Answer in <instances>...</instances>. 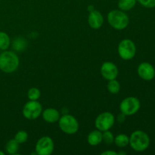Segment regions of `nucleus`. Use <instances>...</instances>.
Listing matches in <instances>:
<instances>
[{"instance_id": "nucleus-1", "label": "nucleus", "mask_w": 155, "mask_h": 155, "mask_svg": "<svg viewBox=\"0 0 155 155\" xmlns=\"http://www.w3.org/2000/svg\"><path fill=\"white\" fill-rule=\"evenodd\" d=\"M19 58L15 52L5 51L0 54V70L7 74H11L18 70Z\"/></svg>"}, {"instance_id": "nucleus-2", "label": "nucleus", "mask_w": 155, "mask_h": 155, "mask_svg": "<svg viewBox=\"0 0 155 155\" xmlns=\"http://www.w3.org/2000/svg\"><path fill=\"white\" fill-rule=\"evenodd\" d=\"M129 145L134 151L142 152L149 147L150 138L145 132L142 130H136L130 136Z\"/></svg>"}, {"instance_id": "nucleus-3", "label": "nucleus", "mask_w": 155, "mask_h": 155, "mask_svg": "<svg viewBox=\"0 0 155 155\" xmlns=\"http://www.w3.org/2000/svg\"><path fill=\"white\" fill-rule=\"evenodd\" d=\"M107 21L115 30H122L129 25L130 18L124 11L112 10L107 15Z\"/></svg>"}, {"instance_id": "nucleus-4", "label": "nucleus", "mask_w": 155, "mask_h": 155, "mask_svg": "<svg viewBox=\"0 0 155 155\" xmlns=\"http://www.w3.org/2000/svg\"><path fill=\"white\" fill-rule=\"evenodd\" d=\"M58 124L61 130L66 134H75L79 130L78 121L71 114H65L61 117L58 120Z\"/></svg>"}, {"instance_id": "nucleus-5", "label": "nucleus", "mask_w": 155, "mask_h": 155, "mask_svg": "<svg viewBox=\"0 0 155 155\" xmlns=\"http://www.w3.org/2000/svg\"><path fill=\"white\" fill-rule=\"evenodd\" d=\"M118 54L120 57L126 61L133 59L136 53V47L134 42L129 39H123L118 45Z\"/></svg>"}, {"instance_id": "nucleus-6", "label": "nucleus", "mask_w": 155, "mask_h": 155, "mask_svg": "<svg viewBox=\"0 0 155 155\" xmlns=\"http://www.w3.org/2000/svg\"><path fill=\"white\" fill-rule=\"evenodd\" d=\"M141 107L140 101L136 97H127L120 103V109L121 113L126 116H132L137 113Z\"/></svg>"}, {"instance_id": "nucleus-7", "label": "nucleus", "mask_w": 155, "mask_h": 155, "mask_svg": "<svg viewBox=\"0 0 155 155\" xmlns=\"http://www.w3.org/2000/svg\"><path fill=\"white\" fill-rule=\"evenodd\" d=\"M115 123V117L110 112H103L96 117L95 121L97 130L101 132L109 130Z\"/></svg>"}, {"instance_id": "nucleus-8", "label": "nucleus", "mask_w": 155, "mask_h": 155, "mask_svg": "<svg viewBox=\"0 0 155 155\" xmlns=\"http://www.w3.org/2000/svg\"><path fill=\"white\" fill-rule=\"evenodd\" d=\"M42 112V104L37 101H30L23 107V115L28 120L37 119Z\"/></svg>"}, {"instance_id": "nucleus-9", "label": "nucleus", "mask_w": 155, "mask_h": 155, "mask_svg": "<svg viewBox=\"0 0 155 155\" xmlns=\"http://www.w3.org/2000/svg\"><path fill=\"white\" fill-rule=\"evenodd\" d=\"M54 142L49 136H43L37 141L36 145V154L49 155L54 151Z\"/></svg>"}, {"instance_id": "nucleus-10", "label": "nucleus", "mask_w": 155, "mask_h": 155, "mask_svg": "<svg viewBox=\"0 0 155 155\" xmlns=\"http://www.w3.org/2000/svg\"><path fill=\"white\" fill-rule=\"evenodd\" d=\"M137 72L142 80L150 81L155 77V69L152 64L148 62H142L139 65Z\"/></svg>"}, {"instance_id": "nucleus-11", "label": "nucleus", "mask_w": 155, "mask_h": 155, "mask_svg": "<svg viewBox=\"0 0 155 155\" xmlns=\"http://www.w3.org/2000/svg\"><path fill=\"white\" fill-rule=\"evenodd\" d=\"M101 74L105 80H114V79H116L118 75V68L113 62L106 61L101 65Z\"/></svg>"}, {"instance_id": "nucleus-12", "label": "nucleus", "mask_w": 155, "mask_h": 155, "mask_svg": "<svg viewBox=\"0 0 155 155\" xmlns=\"http://www.w3.org/2000/svg\"><path fill=\"white\" fill-rule=\"evenodd\" d=\"M88 23L92 29L97 30V29L101 28V26L103 25L104 18L101 12L94 9L91 11L89 13V17H88Z\"/></svg>"}, {"instance_id": "nucleus-13", "label": "nucleus", "mask_w": 155, "mask_h": 155, "mask_svg": "<svg viewBox=\"0 0 155 155\" xmlns=\"http://www.w3.org/2000/svg\"><path fill=\"white\" fill-rule=\"evenodd\" d=\"M42 114L44 120L45 122L50 123V124L57 122L61 117L58 110L54 108H51V107L45 109L43 112H42Z\"/></svg>"}, {"instance_id": "nucleus-14", "label": "nucleus", "mask_w": 155, "mask_h": 155, "mask_svg": "<svg viewBox=\"0 0 155 155\" xmlns=\"http://www.w3.org/2000/svg\"><path fill=\"white\" fill-rule=\"evenodd\" d=\"M87 142L92 146H97L102 142V133L100 130L92 131L87 136Z\"/></svg>"}, {"instance_id": "nucleus-15", "label": "nucleus", "mask_w": 155, "mask_h": 155, "mask_svg": "<svg viewBox=\"0 0 155 155\" xmlns=\"http://www.w3.org/2000/svg\"><path fill=\"white\" fill-rule=\"evenodd\" d=\"M114 142L118 148H124L129 145L130 137L126 134H119L114 137Z\"/></svg>"}, {"instance_id": "nucleus-16", "label": "nucleus", "mask_w": 155, "mask_h": 155, "mask_svg": "<svg viewBox=\"0 0 155 155\" xmlns=\"http://www.w3.org/2000/svg\"><path fill=\"white\" fill-rule=\"evenodd\" d=\"M137 1L136 0H119L118 7L122 11H130L135 7Z\"/></svg>"}, {"instance_id": "nucleus-17", "label": "nucleus", "mask_w": 155, "mask_h": 155, "mask_svg": "<svg viewBox=\"0 0 155 155\" xmlns=\"http://www.w3.org/2000/svg\"><path fill=\"white\" fill-rule=\"evenodd\" d=\"M19 145L20 144L14 139H11L8 142H7L5 146L6 151H7L8 154H15L18 152V149H19Z\"/></svg>"}, {"instance_id": "nucleus-18", "label": "nucleus", "mask_w": 155, "mask_h": 155, "mask_svg": "<svg viewBox=\"0 0 155 155\" xmlns=\"http://www.w3.org/2000/svg\"><path fill=\"white\" fill-rule=\"evenodd\" d=\"M108 83L107 85V90L111 94H117L120 90V85L119 82L116 79L108 80Z\"/></svg>"}, {"instance_id": "nucleus-19", "label": "nucleus", "mask_w": 155, "mask_h": 155, "mask_svg": "<svg viewBox=\"0 0 155 155\" xmlns=\"http://www.w3.org/2000/svg\"><path fill=\"white\" fill-rule=\"evenodd\" d=\"M11 40L8 35L5 32H0V49L6 50L10 46Z\"/></svg>"}, {"instance_id": "nucleus-20", "label": "nucleus", "mask_w": 155, "mask_h": 155, "mask_svg": "<svg viewBox=\"0 0 155 155\" xmlns=\"http://www.w3.org/2000/svg\"><path fill=\"white\" fill-rule=\"evenodd\" d=\"M40 90L36 87L30 88L27 92V97L30 101H37L40 98Z\"/></svg>"}, {"instance_id": "nucleus-21", "label": "nucleus", "mask_w": 155, "mask_h": 155, "mask_svg": "<svg viewBox=\"0 0 155 155\" xmlns=\"http://www.w3.org/2000/svg\"><path fill=\"white\" fill-rule=\"evenodd\" d=\"M26 45H27V42L25 39L22 38L15 39L13 42V48L16 51H22L26 48Z\"/></svg>"}, {"instance_id": "nucleus-22", "label": "nucleus", "mask_w": 155, "mask_h": 155, "mask_svg": "<svg viewBox=\"0 0 155 155\" xmlns=\"http://www.w3.org/2000/svg\"><path fill=\"white\" fill-rule=\"evenodd\" d=\"M27 139H28V134L27 132L24 131V130H20L15 136V139L19 144H23L26 142Z\"/></svg>"}, {"instance_id": "nucleus-23", "label": "nucleus", "mask_w": 155, "mask_h": 155, "mask_svg": "<svg viewBox=\"0 0 155 155\" xmlns=\"http://www.w3.org/2000/svg\"><path fill=\"white\" fill-rule=\"evenodd\" d=\"M102 141L107 145H111L114 141V134L109 130L104 131L102 133Z\"/></svg>"}, {"instance_id": "nucleus-24", "label": "nucleus", "mask_w": 155, "mask_h": 155, "mask_svg": "<svg viewBox=\"0 0 155 155\" xmlns=\"http://www.w3.org/2000/svg\"><path fill=\"white\" fill-rule=\"evenodd\" d=\"M139 4L147 8H153L155 7V0H136Z\"/></svg>"}, {"instance_id": "nucleus-25", "label": "nucleus", "mask_w": 155, "mask_h": 155, "mask_svg": "<svg viewBox=\"0 0 155 155\" xmlns=\"http://www.w3.org/2000/svg\"><path fill=\"white\" fill-rule=\"evenodd\" d=\"M102 155H117L118 153L115 152L114 151H105L101 153Z\"/></svg>"}, {"instance_id": "nucleus-26", "label": "nucleus", "mask_w": 155, "mask_h": 155, "mask_svg": "<svg viewBox=\"0 0 155 155\" xmlns=\"http://www.w3.org/2000/svg\"><path fill=\"white\" fill-rule=\"evenodd\" d=\"M0 155H4V153H3L2 151H0Z\"/></svg>"}]
</instances>
